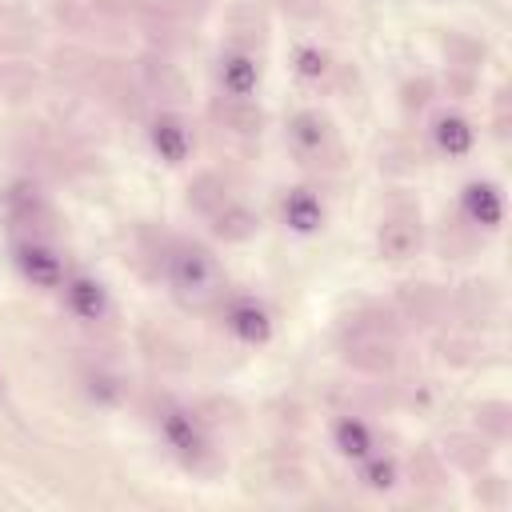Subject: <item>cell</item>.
Listing matches in <instances>:
<instances>
[{
	"label": "cell",
	"instance_id": "obj_1",
	"mask_svg": "<svg viewBox=\"0 0 512 512\" xmlns=\"http://www.w3.org/2000/svg\"><path fill=\"white\" fill-rule=\"evenodd\" d=\"M168 280H172V288H176L184 300L204 304V300H212L216 288H220V268H216V260H212L204 248L184 244V248H176V252L168 256Z\"/></svg>",
	"mask_w": 512,
	"mask_h": 512
},
{
	"label": "cell",
	"instance_id": "obj_2",
	"mask_svg": "<svg viewBox=\"0 0 512 512\" xmlns=\"http://www.w3.org/2000/svg\"><path fill=\"white\" fill-rule=\"evenodd\" d=\"M16 268L36 288H60L64 284V260L44 244H20L16 248Z\"/></svg>",
	"mask_w": 512,
	"mask_h": 512
},
{
	"label": "cell",
	"instance_id": "obj_3",
	"mask_svg": "<svg viewBox=\"0 0 512 512\" xmlns=\"http://www.w3.org/2000/svg\"><path fill=\"white\" fill-rule=\"evenodd\" d=\"M464 212L480 228H500V220H504V196H500V188L488 184V180H472L464 188Z\"/></svg>",
	"mask_w": 512,
	"mask_h": 512
},
{
	"label": "cell",
	"instance_id": "obj_4",
	"mask_svg": "<svg viewBox=\"0 0 512 512\" xmlns=\"http://www.w3.org/2000/svg\"><path fill=\"white\" fill-rule=\"evenodd\" d=\"M224 324H228V332H232L236 340H244V344H264V340L272 336V320H268V312H264L256 300H236V304L228 308Z\"/></svg>",
	"mask_w": 512,
	"mask_h": 512
},
{
	"label": "cell",
	"instance_id": "obj_5",
	"mask_svg": "<svg viewBox=\"0 0 512 512\" xmlns=\"http://www.w3.org/2000/svg\"><path fill=\"white\" fill-rule=\"evenodd\" d=\"M160 428H164V440H168L184 460H200V456H204V432H200V424H196L188 412H168V416L160 420Z\"/></svg>",
	"mask_w": 512,
	"mask_h": 512
},
{
	"label": "cell",
	"instance_id": "obj_6",
	"mask_svg": "<svg viewBox=\"0 0 512 512\" xmlns=\"http://www.w3.org/2000/svg\"><path fill=\"white\" fill-rule=\"evenodd\" d=\"M68 308L80 316V320H100L108 312V292L100 280L92 276H76L68 280Z\"/></svg>",
	"mask_w": 512,
	"mask_h": 512
},
{
	"label": "cell",
	"instance_id": "obj_7",
	"mask_svg": "<svg viewBox=\"0 0 512 512\" xmlns=\"http://www.w3.org/2000/svg\"><path fill=\"white\" fill-rule=\"evenodd\" d=\"M152 148L160 152V160H168V164H180V160L188 156V148H192V140H188V128H184L176 116H160V120L152 124Z\"/></svg>",
	"mask_w": 512,
	"mask_h": 512
},
{
	"label": "cell",
	"instance_id": "obj_8",
	"mask_svg": "<svg viewBox=\"0 0 512 512\" xmlns=\"http://www.w3.org/2000/svg\"><path fill=\"white\" fill-rule=\"evenodd\" d=\"M320 220H324V208H320V200L312 192H304V188L288 192V200H284V224L292 232H316Z\"/></svg>",
	"mask_w": 512,
	"mask_h": 512
},
{
	"label": "cell",
	"instance_id": "obj_9",
	"mask_svg": "<svg viewBox=\"0 0 512 512\" xmlns=\"http://www.w3.org/2000/svg\"><path fill=\"white\" fill-rule=\"evenodd\" d=\"M220 80H224V88H228L232 96H252V92H256V80H260V68H256L252 56L232 52V56L224 60V68H220Z\"/></svg>",
	"mask_w": 512,
	"mask_h": 512
},
{
	"label": "cell",
	"instance_id": "obj_10",
	"mask_svg": "<svg viewBox=\"0 0 512 512\" xmlns=\"http://www.w3.org/2000/svg\"><path fill=\"white\" fill-rule=\"evenodd\" d=\"M332 440H336V448H340L344 456H352V460H364V456L372 452V432H368V424H364V420H356V416L336 420Z\"/></svg>",
	"mask_w": 512,
	"mask_h": 512
},
{
	"label": "cell",
	"instance_id": "obj_11",
	"mask_svg": "<svg viewBox=\"0 0 512 512\" xmlns=\"http://www.w3.org/2000/svg\"><path fill=\"white\" fill-rule=\"evenodd\" d=\"M472 140H476V132H472V124L464 116H440L436 120V144H440V152L464 156V152H472Z\"/></svg>",
	"mask_w": 512,
	"mask_h": 512
},
{
	"label": "cell",
	"instance_id": "obj_12",
	"mask_svg": "<svg viewBox=\"0 0 512 512\" xmlns=\"http://www.w3.org/2000/svg\"><path fill=\"white\" fill-rule=\"evenodd\" d=\"M360 476H364V484H368V488H392V484H396V464H392V460H384V456H372V452H368V456H364V472H360Z\"/></svg>",
	"mask_w": 512,
	"mask_h": 512
},
{
	"label": "cell",
	"instance_id": "obj_13",
	"mask_svg": "<svg viewBox=\"0 0 512 512\" xmlns=\"http://www.w3.org/2000/svg\"><path fill=\"white\" fill-rule=\"evenodd\" d=\"M292 140H296L304 152H316L320 140H324V124H320L316 116H296V120H292Z\"/></svg>",
	"mask_w": 512,
	"mask_h": 512
},
{
	"label": "cell",
	"instance_id": "obj_14",
	"mask_svg": "<svg viewBox=\"0 0 512 512\" xmlns=\"http://www.w3.org/2000/svg\"><path fill=\"white\" fill-rule=\"evenodd\" d=\"M296 64H300L304 76H320V72H324V56H320L316 48H300V52H296Z\"/></svg>",
	"mask_w": 512,
	"mask_h": 512
},
{
	"label": "cell",
	"instance_id": "obj_15",
	"mask_svg": "<svg viewBox=\"0 0 512 512\" xmlns=\"http://www.w3.org/2000/svg\"><path fill=\"white\" fill-rule=\"evenodd\" d=\"M0 388H4V376H0Z\"/></svg>",
	"mask_w": 512,
	"mask_h": 512
}]
</instances>
